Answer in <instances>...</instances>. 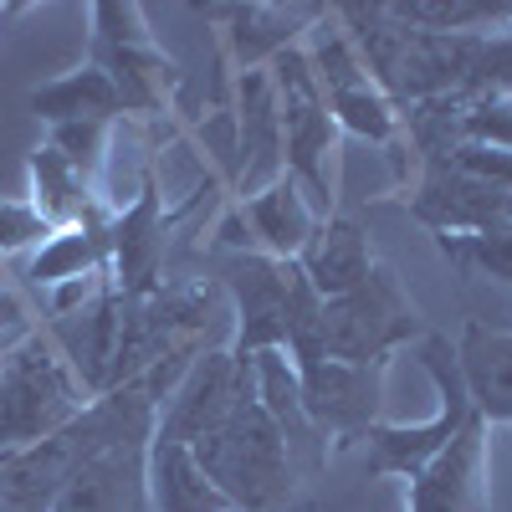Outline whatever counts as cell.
Wrapping results in <instances>:
<instances>
[{
  "label": "cell",
  "instance_id": "22",
  "mask_svg": "<svg viewBox=\"0 0 512 512\" xmlns=\"http://www.w3.org/2000/svg\"><path fill=\"white\" fill-rule=\"evenodd\" d=\"M231 16V47H236V62H241V72L246 67H267L277 52H287L292 47V36L303 31V26H313L323 11L318 6H231L226 11Z\"/></svg>",
  "mask_w": 512,
  "mask_h": 512
},
{
  "label": "cell",
  "instance_id": "2",
  "mask_svg": "<svg viewBox=\"0 0 512 512\" xmlns=\"http://www.w3.org/2000/svg\"><path fill=\"white\" fill-rule=\"evenodd\" d=\"M267 77L277 88V113H282V159L287 175L308 190L313 210L328 221L338 200V123L328 113V98L318 88V72L303 47H287L267 62Z\"/></svg>",
  "mask_w": 512,
  "mask_h": 512
},
{
  "label": "cell",
  "instance_id": "10",
  "mask_svg": "<svg viewBox=\"0 0 512 512\" xmlns=\"http://www.w3.org/2000/svg\"><path fill=\"white\" fill-rule=\"evenodd\" d=\"M149 446H154V420L123 431L88 466H77L47 512H154Z\"/></svg>",
  "mask_w": 512,
  "mask_h": 512
},
{
  "label": "cell",
  "instance_id": "8",
  "mask_svg": "<svg viewBox=\"0 0 512 512\" xmlns=\"http://www.w3.org/2000/svg\"><path fill=\"white\" fill-rule=\"evenodd\" d=\"M88 16H93L88 62L98 72H108V82L123 98V113H134V118L164 113L169 93H175V82H180V67L154 47V36L144 26V11L118 6V0H98Z\"/></svg>",
  "mask_w": 512,
  "mask_h": 512
},
{
  "label": "cell",
  "instance_id": "21",
  "mask_svg": "<svg viewBox=\"0 0 512 512\" xmlns=\"http://www.w3.org/2000/svg\"><path fill=\"white\" fill-rule=\"evenodd\" d=\"M149 487H154V512H236L205 482L190 446H175V441L149 446Z\"/></svg>",
  "mask_w": 512,
  "mask_h": 512
},
{
  "label": "cell",
  "instance_id": "15",
  "mask_svg": "<svg viewBox=\"0 0 512 512\" xmlns=\"http://www.w3.org/2000/svg\"><path fill=\"white\" fill-rule=\"evenodd\" d=\"M231 210H236V221L251 236V251L282 256V262H297L303 246L313 241L318 221H323L313 210V200H308V190L297 185L292 175H282L277 185H267L262 195H251V200H236Z\"/></svg>",
  "mask_w": 512,
  "mask_h": 512
},
{
  "label": "cell",
  "instance_id": "27",
  "mask_svg": "<svg viewBox=\"0 0 512 512\" xmlns=\"http://www.w3.org/2000/svg\"><path fill=\"white\" fill-rule=\"evenodd\" d=\"M31 333H36L31 308L21 303V292H11L6 282H0V359H6L11 349H21Z\"/></svg>",
  "mask_w": 512,
  "mask_h": 512
},
{
  "label": "cell",
  "instance_id": "28",
  "mask_svg": "<svg viewBox=\"0 0 512 512\" xmlns=\"http://www.w3.org/2000/svg\"><path fill=\"white\" fill-rule=\"evenodd\" d=\"M507 98H512V93H507Z\"/></svg>",
  "mask_w": 512,
  "mask_h": 512
},
{
  "label": "cell",
  "instance_id": "13",
  "mask_svg": "<svg viewBox=\"0 0 512 512\" xmlns=\"http://www.w3.org/2000/svg\"><path fill=\"white\" fill-rule=\"evenodd\" d=\"M164 226V195L154 175H144L134 205H123L108 221V287L118 297H149L164 287Z\"/></svg>",
  "mask_w": 512,
  "mask_h": 512
},
{
  "label": "cell",
  "instance_id": "23",
  "mask_svg": "<svg viewBox=\"0 0 512 512\" xmlns=\"http://www.w3.org/2000/svg\"><path fill=\"white\" fill-rule=\"evenodd\" d=\"M441 251L451 256L456 272L512 287V221L497 231H477V236H441Z\"/></svg>",
  "mask_w": 512,
  "mask_h": 512
},
{
  "label": "cell",
  "instance_id": "17",
  "mask_svg": "<svg viewBox=\"0 0 512 512\" xmlns=\"http://www.w3.org/2000/svg\"><path fill=\"white\" fill-rule=\"evenodd\" d=\"M297 267H303L308 287L323 297V303H333V297H344V292L364 287L369 272H374L379 262H374L369 236H364L359 221L328 216V221H318L313 241L303 246V256H297Z\"/></svg>",
  "mask_w": 512,
  "mask_h": 512
},
{
  "label": "cell",
  "instance_id": "4",
  "mask_svg": "<svg viewBox=\"0 0 512 512\" xmlns=\"http://www.w3.org/2000/svg\"><path fill=\"white\" fill-rule=\"evenodd\" d=\"M415 359L420 369L431 374L436 384V415L431 420H420V425H390V420H379L369 425V436H364V466L374 477H415L425 472L461 431H466V420H472V395H466V384H461V369H456V349H451V338L441 333H425L415 338Z\"/></svg>",
  "mask_w": 512,
  "mask_h": 512
},
{
  "label": "cell",
  "instance_id": "3",
  "mask_svg": "<svg viewBox=\"0 0 512 512\" xmlns=\"http://www.w3.org/2000/svg\"><path fill=\"white\" fill-rule=\"evenodd\" d=\"M226 292L236 303V338H231L236 359H251L262 349H287L297 333L318 328L323 313V297L308 287L303 267L262 251H241L226 267Z\"/></svg>",
  "mask_w": 512,
  "mask_h": 512
},
{
  "label": "cell",
  "instance_id": "12",
  "mask_svg": "<svg viewBox=\"0 0 512 512\" xmlns=\"http://www.w3.org/2000/svg\"><path fill=\"white\" fill-rule=\"evenodd\" d=\"M405 512H492V482H487V420L472 415L466 431L410 477Z\"/></svg>",
  "mask_w": 512,
  "mask_h": 512
},
{
  "label": "cell",
  "instance_id": "11",
  "mask_svg": "<svg viewBox=\"0 0 512 512\" xmlns=\"http://www.w3.org/2000/svg\"><path fill=\"white\" fill-rule=\"evenodd\" d=\"M410 216L420 226H431L436 241L441 236H477V231H497L512 221V195L472 180L451 164H425V175L410 195Z\"/></svg>",
  "mask_w": 512,
  "mask_h": 512
},
{
  "label": "cell",
  "instance_id": "7",
  "mask_svg": "<svg viewBox=\"0 0 512 512\" xmlns=\"http://www.w3.org/2000/svg\"><path fill=\"white\" fill-rule=\"evenodd\" d=\"M415 338H425V323L390 267H374L364 287L333 297L318 313V349L344 364L395 359V349L415 344Z\"/></svg>",
  "mask_w": 512,
  "mask_h": 512
},
{
  "label": "cell",
  "instance_id": "25",
  "mask_svg": "<svg viewBox=\"0 0 512 512\" xmlns=\"http://www.w3.org/2000/svg\"><path fill=\"white\" fill-rule=\"evenodd\" d=\"M52 236V226L36 216L31 200H0V262H11V256L31 251Z\"/></svg>",
  "mask_w": 512,
  "mask_h": 512
},
{
  "label": "cell",
  "instance_id": "20",
  "mask_svg": "<svg viewBox=\"0 0 512 512\" xmlns=\"http://www.w3.org/2000/svg\"><path fill=\"white\" fill-rule=\"evenodd\" d=\"M31 113L47 118L52 128L62 123H118L123 118V98L108 82V72H98L93 62H82L52 82H41L31 93Z\"/></svg>",
  "mask_w": 512,
  "mask_h": 512
},
{
  "label": "cell",
  "instance_id": "18",
  "mask_svg": "<svg viewBox=\"0 0 512 512\" xmlns=\"http://www.w3.org/2000/svg\"><path fill=\"white\" fill-rule=\"evenodd\" d=\"M108 221H113L108 210H98L82 226L52 231L26 262V282L41 292H57V287L82 282V277H108Z\"/></svg>",
  "mask_w": 512,
  "mask_h": 512
},
{
  "label": "cell",
  "instance_id": "14",
  "mask_svg": "<svg viewBox=\"0 0 512 512\" xmlns=\"http://www.w3.org/2000/svg\"><path fill=\"white\" fill-rule=\"evenodd\" d=\"M236 200L262 195L287 175L282 159V113H277V88L267 67H246L236 77Z\"/></svg>",
  "mask_w": 512,
  "mask_h": 512
},
{
  "label": "cell",
  "instance_id": "24",
  "mask_svg": "<svg viewBox=\"0 0 512 512\" xmlns=\"http://www.w3.org/2000/svg\"><path fill=\"white\" fill-rule=\"evenodd\" d=\"M461 144L512 149V98H472L461 113Z\"/></svg>",
  "mask_w": 512,
  "mask_h": 512
},
{
  "label": "cell",
  "instance_id": "1",
  "mask_svg": "<svg viewBox=\"0 0 512 512\" xmlns=\"http://www.w3.org/2000/svg\"><path fill=\"white\" fill-rule=\"evenodd\" d=\"M190 456L205 472V482L236 512H267V507L287 502L297 487L292 446L277 431V420L267 415V405L256 400V384H246L241 400L231 405V415L210 436H200L190 446Z\"/></svg>",
  "mask_w": 512,
  "mask_h": 512
},
{
  "label": "cell",
  "instance_id": "9",
  "mask_svg": "<svg viewBox=\"0 0 512 512\" xmlns=\"http://www.w3.org/2000/svg\"><path fill=\"white\" fill-rule=\"evenodd\" d=\"M251 384V359H236L231 349H205L185 364V379L164 395L159 420H154V441H175L195 446L210 436L216 425L231 415L241 390Z\"/></svg>",
  "mask_w": 512,
  "mask_h": 512
},
{
  "label": "cell",
  "instance_id": "26",
  "mask_svg": "<svg viewBox=\"0 0 512 512\" xmlns=\"http://www.w3.org/2000/svg\"><path fill=\"white\" fill-rule=\"evenodd\" d=\"M441 164L461 169V175H472V180H487L497 190L512 195V149H492V144H456Z\"/></svg>",
  "mask_w": 512,
  "mask_h": 512
},
{
  "label": "cell",
  "instance_id": "16",
  "mask_svg": "<svg viewBox=\"0 0 512 512\" xmlns=\"http://www.w3.org/2000/svg\"><path fill=\"white\" fill-rule=\"evenodd\" d=\"M456 369L472 395V410L487 425H512V333L472 318L456 338Z\"/></svg>",
  "mask_w": 512,
  "mask_h": 512
},
{
  "label": "cell",
  "instance_id": "6",
  "mask_svg": "<svg viewBox=\"0 0 512 512\" xmlns=\"http://www.w3.org/2000/svg\"><path fill=\"white\" fill-rule=\"evenodd\" d=\"M287 359L297 369V395H303V415L323 436V446H354L379 425V400L384 379H390V359L374 364H344L318 349V328L297 333L287 344Z\"/></svg>",
  "mask_w": 512,
  "mask_h": 512
},
{
  "label": "cell",
  "instance_id": "19",
  "mask_svg": "<svg viewBox=\"0 0 512 512\" xmlns=\"http://www.w3.org/2000/svg\"><path fill=\"white\" fill-rule=\"evenodd\" d=\"M26 175H31V205H36V216L47 221L52 231H67V226H82L88 216H98V210H108L98 200V190L77 175V169L52 149V144H41L31 149L26 159ZM113 216V210H108Z\"/></svg>",
  "mask_w": 512,
  "mask_h": 512
},
{
  "label": "cell",
  "instance_id": "5",
  "mask_svg": "<svg viewBox=\"0 0 512 512\" xmlns=\"http://www.w3.org/2000/svg\"><path fill=\"white\" fill-rule=\"evenodd\" d=\"M82 405H88L82 384L72 379L57 344L36 328L21 349L0 359V461L62 431Z\"/></svg>",
  "mask_w": 512,
  "mask_h": 512
}]
</instances>
